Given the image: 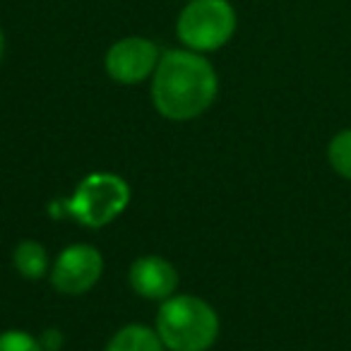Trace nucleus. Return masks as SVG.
<instances>
[{"instance_id":"3","label":"nucleus","mask_w":351,"mask_h":351,"mask_svg":"<svg viewBox=\"0 0 351 351\" xmlns=\"http://www.w3.org/2000/svg\"><path fill=\"white\" fill-rule=\"evenodd\" d=\"M130 202V186L121 176L97 171L80 181L73 197L65 200L68 215L75 217L82 226L101 229L128 210Z\"/></svg>"},{"instance_id":"7","label":"nucleus","mask_w":351,"mask_h":351,"mask_svg":"<svg viewBox=\"0 0 351 351\" xmlns=\"http://www.w3.org/2000/svg\"><path fill=\"white\" fill-rule=\"evenodd\" d=\"M130 287L149 301H166L178 287V272L159 255H142L130 265Z\"/></svg>"},{"instance_id":"9","label":"nucleus","mask_w":351,"mask_h":351,"mask_svg":"<svg viewBox=\"0 0 351 351\" xmlns=\"http://www.w3.org/2000/svg\"><path fill=\"white\" fill-rule=\"evenodd\" d=\"M12 265L25 279H41L49 274V253L36 241H22L12 253Z\"/></svg>"},{"instance_id":"4","label":"nucleus","mask_w":351,"mask_h":351,"mask_svg":"<svg viewBox=\"0 0 351 351\" xmlns=\"http://www.w3.org/2000/svg\"><path fill=\"white\" fill-rule=\"evenodd\" d=\"M236 32V12L229 0H191L178 15L176 34L181 44L197 53L217 51Z\"/></svg>"},{"instance_id":"10","label":"nucleus","mask_w":351,"mask_h":351,"mask_svg":"<svg viewBox=\"0 0 351 351\" xmlns=\"http://www.w3.org/2000/svg\"><path fill=\"white\" fill-rule=\"evenodd\" d=\"M330 166L346 181H351V130L337 132L327 147Z\"/></svg>"},{"instance_id":"2","label":"nucleus","mask_w":351,"mask_h":351,"mask_svg":"<svg viewBox=\"0 0 351 351\" xmlns=\"http://www.w3.org/2000/svg\"><path fill=\"white\" fill-rule=\"evenodd\" d=\"M156 335L171 351H207L219 335V317L197 296H169L156 313Z\"/></svg>"},{"instance_id":"1","label":"nucleus","mask_w":351,"mask_h":351,"mask_svg":"<svg viewBox=\"0 0 351 351\" xmlns=\"http://www.w3.org/2000/svg\"><path fill=\"white\" fill-rule=\"evenodd\" d=\"M219 80L212 63L191 49L161 56L152 75V101L169 121H191L215 104Z\"/></svg>"},{"instance_id":"11","label":"nucleus","mask_w":351,"mask_h":351,"mask_svg":"<svg viewBox=\"0 0 351 351\" xmlns=\"http://www.w3.org/2000/svg\"><path fill=\"white\" fill-rule=\"evenodd\" d=\"M0 351H44V346L29 332L8 330L0 335Z\"/></svg>"},{"instance_id":"12","label":"nucleus","mask_w":351,"mask_h":351,"mask_svg":"<svg viewBox=\"0 0 351 351\" xmlns=\"http://www.w3.org/2000/svg\"><path fill=\"white\" fill-rule=\"evenodd\" d=\"M3 51H5V36L0 32V58H3Z\"/></svg>"},{"instance_id":"8","label":"nucleus","mask_w":351,"mask_h":351,"mask_svg":"<svg viewBox=\"0 0 351 351\" xmlns=\"http://www.w3.org/2000/svg\"><path fill=\"white\" fill-rule=\"evenodd\" d=\"M106 351H166L156 330L145 325H125L111 337Z\"/></svg>"},{"instance_id":"5","label":"nucleus","mask_w":351,"mask_h":351,"mask_svg":"<svg viewBox=\"0 0 351 351\" xmlns=\"http://www.w3.org/2000/svg\"><path fill=\"white\" fill-rule=\"evenodd\" d=\"M104 258L94 245L75 243L58 255L51 269V284L65 296L87 293L101 279Z\"/></svg>"},{"instance_id":"6","label":"nucleus","mask_w":351,"mask_h":351,"mask_svg":"<svg viewBox=\"0 0 351 351\" xmlns=\"http://www.w3.org/2000/svg\"><path fill=\"white\" fill-rule=\"evenodd\" d=\"M161 56L154 41L142 36H125L106 51V73L121 84H137L154 75Z\"/></svg>"}]
</instances>
